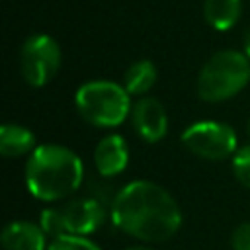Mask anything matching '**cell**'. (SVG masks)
<instances>
[{
  "label": "cell",
  "mask_w": 250,
  "mask_h": 250,
  "mask_svg": "<svg viewBox=\"0 0 250 250\" xmlns=\"http://www.w3.org/2000/svg\"><path fill=\"white\" fill-rule=\"evenodd\" d=\"M35 146V135L16 123H6L0 127V152L6 158L23 156L27 152H33Z\"/></svg>",
  "instance_id": "8fae6325"
},
{
  "label": "cell",
  "mask_w": 250,
  "mask_h": 250,
  "mask_svg": "<svg viewBox=\"0 0 250 250\" xmlns=\"http://www.w3.org/2000/svg\"><path fill=\"white\" fill-rule=\"evenodd\" d=\"M74 104L84 121L96 127H117L131 113L129 92L109 80H92L76 90Z\"/></svg>",
  "instance_id": "277c9868"
},
{
  "label": "cell",
  "mask_w": 250,
  "mask_h": 250,
  "mask_svg": "<svg viewBox=\"0 0 250 250\" xmlns=\"http://www.w3.org/2000/svg\"><path fill=\"white\" fill-rule=\"evenodd\" d=\"M244 55L250 59V27H248L246 33H244Z\"/></svg>",
  "instance_id": "e0dca14e"
},
{
  "label": "cell",
  "mask_w": 250,
  "mask_h": 250,
  "mask_svg": "<svg viewBox=\"0 0 250 250\" xmlns=\"http://www.w3.org/2000/svg\"><path fill=\"white\" fill-rule=\"evenodd\" d=\"M125 250H150L146 246H131V248H125Z\"/></svg>",
  "instance_id": "ac0fdd59"
},
{
  "label": "cell",
  "mask_w": 250,
  "mask_h": 250,
  "mask_svg": "<svg viewBox=\"0 0 250 250\" xmlns=\"http://www.w3.org/2000/svg\"><path fill=\"white\" fill-rule=\"evenodd\" d=\"M232 250H250V221L240 223L230 236Z\"/></svg>",
  "instance_id": "2e32d148"
},
{
  "label": "cell",
  "mask_w": 250,
  "mask_h": 250,
  "mask_svg": "<svg viewBox=\"0 0 250 250\" xmlns=\"http://www.w3.org/2000/svg\"><path fill=\"white\" fill-rule=\"evenodd\" d=\"M246 131H248V135H250V119H248V127H246Z\"/></svg>",
  "instance_id": "d6986e66"
},
{
  "label": "cell",
  "mask_w": 250,
  "mask_h": 250,
  "mask_svg": "<svg viewBox=\"0 0 250 250\" xmlns=\"http://www.w3.org/2000/svg\"><path fill=\"white\" fill-rule=\"evenodd\" d=\"M250 82V61L238 51H219L197 76V96L203 102H225Z\"/></svg>",
  "instance_id": "3957f363"
},
{
  "label": "cell",
  "mask_w": 250,
  "mask_h": 250,
  "mask_svg": "<svg viewBox=\"0 0 250 250\" xmlns=\"http://www.w3.org/2000/svg\"><path fill=\"white\" fill-rule=\"evenodd\" d=\"M129 148L123 137L107 135L94 148V166L102 178H113L127 168Z\"/></svg>",
  "instance_id": "9c48e42d"
},
{
  "label": "cell",
  "mask_w": 250,
  "mask_h": 250,
  "mask_svg": "<svg viewBox=\"0 0 250 250\" xmlns=\"http://www.w3.org/2000/svg\"><path fill=\"white\" fill-rule=\"evenodd\" d=\"M203 16L213 29L227 31L240 18V0H205Z\"/></svg>",
  "instance_id": "7c38bea8"
},
{
  "label": "cell",
  "mask_w": 250,
  "mask_h": 250,
  "mask_svg": "<svg viewBox=\"0 0 250 250\" xmlns=\"http://www.w3.org/2000/svg\"><path fill=\"white\" fill-rule=\"evenodd\" d=\"M47 250H100V246L86 236L64 234L59 238H53L47 244Z\"/></svg>",
  "instance_id": "5bb4252c"
},
{
  "label": "cell",
  "mask_w": 250,
  "mask_h": 250,
  "mask_svg": "<svg viewBox=\"0 0 250 250\" xmlns=\"http://www.w3.org/2000/svg\"><path fill=\"white\" fill-rule=\"evenodd\" d=\"M4 250H45L47 234L41 225L29 221H12L2 230Z\"/></svg>",
  "instance_id": "30bf717a"
},
{
  "label": "cell",
  "mask_w": 250,
  "mask_h": 250,
  "mask_svg": "<svg viewBox=\"0 0 250 250\" xmlns=\"http://www.w3.org/2000/svg\"><path fill=\"white\" fill-rule=\"evenodd\" d=\"M232 172L234 178L250 189V145L240 146L232 156Z\"/></svg>",
  "instance_id": "9a60e30c"
},
{
  "label": "cell",
  "mask_w": 250,
  "mask_h": 250,
  "mask_svg": "<svg viewBox=\"0 0 250 250\" xmlns=\"http://www.w3.org/2000/svg\"><path fill=\"white\" fill-rule=\"evenodd\" d=\"M135 133L146 143H158L168 131V115L156 98H141L131 107Z\"/></svg>",
  "instance_id": "ba28073f"
},
{
  "label": "cell",
  "mask_w": 250,
  "mask_h": 250,
  "mask_svg": "<svg viewBox=\"0 0 250 250\" xmlns=\"http://www.w3.org/2000/svg\"><path fill=\"white\" fill-rule=\"evenodd\" d=\"M21 76L29 86L41 88L53 80L61 68V47L59 43L45 35L37 33L25 39L20 55Z\"/></svg>",
  "instance_id": "8992f818"
},
{
  "label": "cell",
  "mask_w": 250,
  "mask_h": 250,
  "mask_svg": "<svg viewBox=\"0 0 250 250\" xmlns=\"http://www.w3.org/2000/svg\"><path fill=\"white\" fill-rule=\"evenodd\" d=\"M84 166L76 152L62 145H39L25 164L27 191L47 203L61 201L82 186Z\"/></svg>",
  "instance_id": "7a4b0ae2"
},
{
  "label": "cell",
  "mask_w": 250,
  "mask_h": 250,
  "mask_svg": "<svg viewBox=\"0 0 250 250\" xmlns=\"http://www.w3.org/2000/svg\"><path fill=\"white\" fill-rule=\"evenodd\" d=\"M156 76V66L150 61H137L125 70L123 88L129 92V96H143L154 86Z\"/></svg>",
  "instance_id": "4fadbf2b"
},
{
  "label": "cell",
  "mask_w": 250,
  "mask_h": 250,
  "mask_svg": "<svg viewBox=\"0 0 250 250\" xmlns=\"http://www.w3.org/2000/svg\"><path fill=\"white\" fill-rule=\"evenodd\" d=\"M59 209L62 215L66 234H78V236L96 232L104 225L107 211H109L107 207H104L98 199H94L90 195L70 199L68 203L61 205Z\"/></svg>",
  "instance_id": "52a82bcc"
},
{
  "label": "cell",
  "mask_w": 250,
  "mask_h": 250,
  "mask_svg": "<svg viewBox=\"0 0 250 250\" xmlns=\"http://www.w3.org/2000/svg\"><path fill=\"white\" fill-rule=\"evenodd\" d=\"M180 139L191 154L205 160H223L238 150L234 129L221 121H197L189 125Z\"/></svg>",
  "instance_id": "5b68a950"
},
{
  "label": "cell",
  "mask_w": 250,
  "mask_h": 250,
  "mask_svg": "<svg viewBox=\"0 0 250 250\" xmlns=\"http://www.w3.org/2000/svg\"><path fill=\"white\" fill-rule=\"evenodd\" d=\"M109 217L119 230L146 242H164L182 225L176 199L150 180H135L123 186L111 205Z\"/></svg>",
  "instance_id": "6da1fadb"
}]
</instances>
